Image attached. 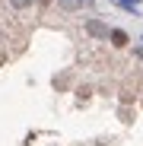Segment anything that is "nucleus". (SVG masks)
<instances>
[{
  "label": "nucleus",
  "mask_w": 143,
  "mask_h": 146,
  "mask_svg": "<svg viewBox=\"0 0 143 146\" xmlns=\"http://www.w3.org/2000/svg\"><path fill=\"white\" fill-rule=\"evenodd\" d=\"M108 38H111V44H114V48H124V44H127V32H121V29H111V32H108Z\"/></svg>",
  "instance_id": "f257e3e1"
},
{
  "label": "nucleus",
  "mask_w": 143,
  "mask_h": 146,
  "mask_svg": "<svg viewBox=\"0 0 143 146\" xmlns=\"http://www.w3.org/2000/svg\"><path fill=\"white\" fill-rule=\"evenodd\" d=\"M32 0H13V7H29Z\"/></svg>",
  "instance_id": "f03ea898"
}]
</instances>
